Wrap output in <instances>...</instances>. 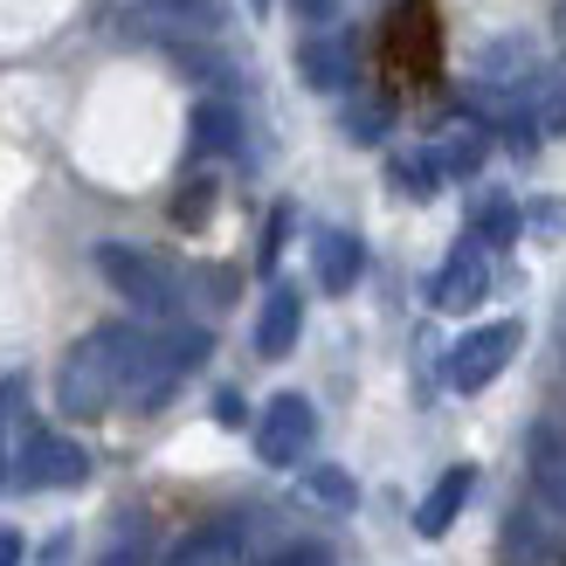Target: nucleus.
I'll use <instances>...</instances> for the list:
<instances>
[{
	"instance_id": "obj_1",
	"label": "nucleus",
	"mask_w": 566,
	"mask_h": 566,
	"mask_svg": "<svg viewBox=\"0 0 566 566\" xmlns=\"http://www.w3.org/2000/svg\"><path fill=\"white\" fill-rule=\"evenodd\" d=\"M146 346H153L146 325H97V332H83L70 346V359H63V374H55V408L76 415V421H97L104 408L132 401L138 366H146Z\"/></svg>"
},
{
	"instance_id": "obj_2",
	"label": "nucleus",
	"mask_w": 566,
	"mask_h": 566,
	"mask_svg": "<svg viewBox=\"0 0 566 566\" xmlns=\"http://www.w3.org/2000/svg\"><path fill=\"white\" fill-rule=\"evenodd\" d=\"M97 270H104L111 291H118L132 311H146V318H174V311H180V276L166 270L153 249H138V242H97Z\"/></svg>"
},
{
	"instance_id": "obj_3",
	"label": "nucleus",
	"mask_w": 566,
	"mask_h": 566,
	"mask_svg": "<svg viewBox=\"0 0 566 566\" xmlns=\"http://www.w3.org/2000/svg\"><path fill=\"white\" fill-rule=\"evenodd\" d=\"M518 346H525V325H512V318H491V325H476V332H463L457 346H449V387L457 394H484L504 366L518 359Z\"/></svg>"
},
{
	"instance_id": "obj_4",
	"label": "nucleus",
	"mask_w": 566,
	"mask_h": 566,
	"mask_svg": "<svg viewBox=\"0 0 566 566\" xmlns=\"http://www.w3.org/2000/svg\"><path fill=\"white\" fill-rule=\"evenodd\" d=\"M91 476V457H83V442L55 436V429H28L21 436V457H14V484L21 491H70Z\"/></svg>"
},
{
	"instance_id": "obj_5",
	"label": "nucleus",
	"mask_w": 566,
	"mask_h": 566,
	"mask_svg": "<svg viewBox=\"0 0 566 566\" xmlns=\"http://www.w3.org/2000/svg\"><path fill=\"white\" fill-rule=\"evenodd\" d=\"M311 436H318V415H311L304 394H276V401L256 415V457L270 470H297L311 457Z\"/></svg>"
},
{
	"instance_id": "obj_6",
	"label": "nucleus",
	"mask_w": 566,
	"mask_h": 566,
	"mask_svg": "<svg viewBox=\"0 0 566 566\" xmlns=\"http://www.w3.org/2000/svg\"><path fill=\"white\" fill-rule=\"evenodd\" d=\"M525 476L532 491H539V504L553 518H566V421L559 415H539L525 436Z\"/></svg>"
},
{
	"instance_id": "obj_7",
	"label": "nucleus",
	"mask_w": 566,
	"mask_h": 566,
	"mask_svg": "<svg viewBox=\"0 0 566 566\" xmlns=\"http://www.w3.org/2000/svg\"><path fill=\"white\" fill-rule=\"evenodd\" d=\"M484 291H491L484 242H476V235H463L457 249H449V263L436 270V283H429V304H436V311H476V304H484Z\"/></svg>"
},
{
	"instance_id": "obj_8",
	"label": "nucleus",
	"mask_w": 566,
	"mask_h": 566,
	"mask_svg": "<svg viewBox=\"0 0 566 566\" xmlns=\"http://www.w3.org/2000/svg\"><path fill=\"white\" fill-rule=\"evenodd\" d=\"M497 559L504 566H566V539L546 518L512 512V518H504V539H497Z\"/></svg>"
},
{
	"instance_id": "obj_9",
	"label": "nucleus",
	"mask_w": 566,
	"mask_h": 566,
	"mask_svg": "<svg viewBox=\"0 0 566 566\" xmlns=\"http://www.w3.org/2000/svg\"><path fill=\"white\" fill-rule=\"evenodd\" d=\"M242 546H249L242 518H214V525H193L187 539L166 553V566H235V559H242Z\"/></svg>"
},
{
	"instance_id": "obj_10",
	"label": "nucleus",
	"mask_w": 566,
	"mask_h": 566,
	"mask_svg": "<svg viewBox=\"0 0 566 566\" xmlns=\"http://www.w3.org/2000/svg\"><path fill=\"white\" fill-rule=\"evenodd\" d=\"M470 491H476V470H470V463L442 470V476H436V491L415 504V532H421V539H442V532L457 525V512L470 504Z\"/></svg>"
},
{
	"instance_id": "obj_11",
	"label": "nucleus",
	"mask_w": 566,
	"mask_h": 566,
	"mask_svg": "<svg viewBox=\"0 0 566 566\" xmlns=\"http://www.w3.org/2000/svg\"><path fill=\"white\" fill-rule=\"evenodd\" d=\"M311 263H318V291L346 297L353 283H359V270H366V249H359V235H346V229H318V242H311Z\"/></svg>"
},
{
	"instance_id": "obj_12",
	"label": "nucleus",
	"mask_w": 566,
	"mask_h": 566,
	"mask_svg": "<svg viewBox=\"0 0 566 566\" xmlns=\"http://www.w3.org/2000/svg\"><path fill=\"white\" fill-rule=\"evenodd\" d=\"M297 332H304V297L291 291V283H276V291L263 297V311H256V353L283 359L297 346Z\"/></svg>"
},
{
	"instance_id": "obj_13",
	"label": "nucleus",
	"mask_w": 566,
	"mask_h": 566,
	"mask_svg": "<svg viewBox=\"0 0 566 566\" xmlns=\"http://www.w3.org/2000/svg\"><path fill=\"white\" fill-rule=\"evenodd\" d=\"M484 153H491V138H484V125H470V118L442 125V132H436V146H429V159L442 166V180H476Z\"/></svg>"
},
{
	"instance_id": "obj_14",
	"label": "nucleus",
	"mask_w": 566,
	"mask_h": 566,
	"mask_svg": "<svg viewBox=\"0 0 566 566\" xmlns=\"http://www.w3.org/2000/svg\"><path fill=\"white\" fill-rule=\"evenodd\" d=\"M297 70H304L311 91H346V83H353V49L338 35H311L297 49Z\"/></svg>"
},
{
	"instance_id": "obj_15",
	"label": "nucleus",
	"mask_w": 566,
	"mask_h": 566,
	"mask_svg": "<svg viewBox=\"0 0 566 566\" xmlns=\"http://www.w3.org/2000/svg\"><path fill=\"white\" fill-rule=\"evenodd\" d=\"M193 146L201 153H242V118H235V104H193Z\"/></svg>"
},
{
	"instance_id": "obj_16",
	"label": "nucleus",
	"mask_w": 566,
	"mask_h": 566,
	"mask_svg": "<svg viewBox=\"0 0 566 566\" xmlns=\"http://www.w3.org/2000/svg\"><path fill=\"white\" fill-rule=\"evenodd\" d=\"M470 235H476V242H484V249H504V242H512V235H518V208H512V201H504V193H484V208H476V214H470Z\"/></svg>"
},
{
	"instance_id": "obj_17",
	"label": "nucleus",
	"mask_w": 566,
	"mask_h": 566,
	"mask_svg": "<svg viewBox=\"0 0 566 566\" xmlns=\"http://www.w3.org/2000/svg\"><path fill=\"white\" fill-rule=\"evenodd\" d=\"M387 180H394V187H401V193H408V201H429V193L442 187V166H436L429 153H401V159H394V166H387Z\"/></svg>"
},
{
	"instance_id": "obj_18",
	"label": "nucleus",
	"mask_w": 566,
	"mask_h": 566,
	"mask_svg": "<svg viewBox=\"0 0 566 566\" xmlns=\"http://www.w3.org/2000/svg\"><path fill=\"white\" fill-rule=\"evenodd\" d=\"M532 125H539L546 138L566 132V70H546V76H539V97H532Z\"/></svg>"
},
{
	"instance_id": "obj_19",
	"label": "nucleus",
	"mask_w": 566,
	"mask_h": 566,
	"mask_svg": "<svg viewBox=\"0 0 566 566\" xmlns=\"http://www.w3.org/2000/svg\"><path fill=\"white\" fill-rule=\"evenodd\" d=\"M304 491L318 497V504H332V512H353V497H359L353 476L338 470V463H311V470H304Z\"/></svg>"
},
{
	"instance_id": "obj_20",
	"label": "nucleus",
	"mask_w": 566,
	"mask_h": 566,
	"mask_svg": "<svg viewBox=\"0 0 566 566\" xmlns=\"http://www.w3.org/2000/svg\"><path fill=\"white\" fill-rule=\"evenodd\" d=\"M208 208H214V187H208V180H187L180 201H174V221H180V229H201Z\"/></svg>"
},
{
	"instance_id": "obj_21",
	"label": "nucleus",
	"mask_w": 566,
	"mask_h": 566,
	"mask_svg": "<svg viewBox=\"0 0 566 566\" xmlns=\"http://www.w3.org/2000/svg\"><path fill=\"white\" fill-rule=\"evenodd\" d=\"M346 132L359 138V146H374V138H387V104H353V111H346Z\"/></svg>"
},
{
	"instance_id": "obj_22",
	"label": "nucleus",
	"mask_w": 566,
	"mask_h": 566,
	"mask_svg": "<svg viewBox=\"0 0 566 566\" xmlns=\"http://www.w3.org/2000/svg\"><path fill=\"white\" fill-rule=\"evenodd\" d=\"M270 566H332V553H325V546H311V539H297V546H283Z\"/></svg>"
},
{
	"instance_id": "obj_23",
	"label": "nucleus",
	"mask_w": 566,
	"mask_h": 566,
	"mask_svg": "<svg viewBox=\"0 0 566 566\" xmlns=\"http://www.w3.org/2000/svg\"><path fill=\"white\" fill-rule=\"evenodd\" d=\"M28 546H21V532H0V566H21Z\"/></svg>"
},
{
	"instance_id": "obj_24",
	"label": "nucleus",
	"mask_w": 566,
	"mask_h": 566,
	"mask_svg": "<svg viewBox=\"0 0 566 566\" xmlns=\"http://www.w3.org/2000/svg\"><path fill=\"white\" fill-rule=\"evenodd\" d=\"M297 14H304V21H332L338 0H297Z\"/></svg>"
},
{
	"instance_id": "obj_25",
	"label": "nucleus",
	"mask_w": 566,
	"mask_h": 566,
	"mask_svg": "<svg viewBox=\"0 0 566 566\" xmlns=\"http://www.w3.org/2000/svg\"><path fill=\"white\" fill-rule=\"evenodd\" d=\"M214 415L229 421V429H242V401H235V394H221V401H214Z\"/></svg>"
},
{
	"instance_id": "obj_26",
	"label": "nucleus",
	"mask_w": 566,
	"mask_h": 566,
	"mask_svg": "<svg viewBox=\"0 0 566 566\" xmlns=\"http://www.w3.org/2000/svg\"><path fill=\"white\" fill-rule=\"evenodd\" d=\"M104 566H138V546H118V553H111Z\"/></svg>"
},
{
	"instance_id": "obj_27",
	"label": "nucleus",
	"mask_w": 566,
	"mask_h": 566,
	"mask_svg": "<svg viewBox=\"0 0 566 566\" xmlns=\"http://www.w3.org/2000/svg\"><path fill=\"white\" fill-rule=\"evenodd\" d=\"M8 476H14V470H8V449H0V484H8Z\"/></svg>"
},
{
	"instance_id": "obj_28",
	"label": "nucleus",
	"mask_w": 566,
	"mask_h": 566,
	"mask_svg": "<svg viewBox=\"0 0 566 566\" xmlns=\"http://www.w3.org/2000/svg\"><path fill=\"white\" fill-rule=\"evenodd\" d=\"M249 8H256V14H263V8H270V0H249Z\"/></svg>"
}]
</instances>
